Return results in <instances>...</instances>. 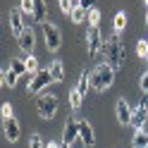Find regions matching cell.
Instances as JSON below:
<instances>
[{"label":"cell","instance_id":"obj_28","mask_svg":"<svg viewBox=\"0 0 148 148\" xmlns=\"http://www.w3.org/2000/svg\"><path fill=\"white\" fill-rule=\"evenodd\" d=\"M29 148H45V146H43V138H41L38 134H31V138H29Z\"/></svg>","mask_w":148,"mask_h":148},{"label":"cell","instance_id":"obj_16","mask_svg":"<svg viewBox=\"0 0 148 148\" xmlns=\"http://www.w3.org/2000/svg\"><path fill=\"white\" fill-rule=\"evenodd\" d=\"M17 79H19V74H17L14 69H3V86L5 88H14Z\"/></svg>","mask_w":148,"mask_h":148},{"label":"cell","instance_id":"obj_19","mask_svg":"<svg viewBox=\"0 0 148 148\" xmlns=\"http://www.w3.org/2000/svg\"><path fill=\"white\" fill-rule=\"evenodd\" d=\"M112 26H115V34H122L124 26H127V12H117L115 19H112Z\"/></svg>","mask_w":148,"mask_h":148},{"label":"cell","instance_id":"obj_30","mask_svg":"<svg viewBox=\"0 0 148 148\" xmlns=\"http://www.w3.org/2000/svg\"><path fill=\"white\" fill-rule=\"evenodd\" d=\"M138 86H141L143 93H148V72H143V74H141V81H138Z\"/></svg>","mask_w":148,"mask_h":148},{"label":"cell","instance_id":"obj_29","mask_svg":"<svg viewBox=\"0 0 148 148\" xmlns=\"http://www.w3.org/2000/svg\"><path fill=\"white\" fill-rule=\"evenodd\" d=\"M0 110H3V119L14 117V115H12V105H10V103H3V108H0Z\"/></svg>","mask_w":148,"mask_h":148},{"label":"cell","instance_id":"obj_26","mask_svg":"<svg viewBox=\"0 0 148 148\" xmlns=\"http://www.w3.org/2000/svg\"><path fill=\"white\" fill-rule=\"evenodd\" d=\"M26 69H29L31 77H34L36 72H41V69H38V60H36L34 55H26Z\"/></svg>","mask_w":148,"mask_h":148},{"label":"cell","instance_id":"obj_31","mask_svg":"<svg viewBox=\"0 0 148 148\" xmlns=\"http://www.w3.org/2000/svg\"><path fill=\"white\" fill-rule=\"evenodd\" d=\"M93 3H96V0H79V5L84 7V10H91V7H96Z\"/></svg>","mask_w":148,"mask_h":148},{"label":"cell","instance_id":"obj_12","mask_svg":"<svg viewBox=\"0 0 148 148\" xmlns=\"http://www.w3.org/2000/svg\"><path fill=\"white\" fill-rule=\"evenodd\" d=\"M24 29H26V17H24V12H22V10H12V12H10V31H12L14 36H19Z\"/></svg>","mask_w":148,"mask_h":148},{"label":"cell","instance_id":"obj_11","mask_svg":"<svg viewBox=\"0 0 148 148\" xmlns=\"http://www.w3.org/2000/svg\"><path fill=\"white\" fill-rule=\"evenodd\" d=\"M79 138L84 141L86 148H93L96 146V134H93V127H91L88 119H81V122H79Z\"/></svg>","mask_w":148,"mask_h":148},{"label":"cell","instance_id":"obj_24","mask_svg":"<svg viewBox=\"0 0 148 148\" xmlns=\"http://www.w3.org/2000/svg\"><path fill=\"white\" fill-rule=\"evenodd\" d=\"M81 103H84V96H81L79 91L74 88L72 93H69V105H72V110H79V108H81Z\"/></svg>","mask_w":148,"mask_h":148},{"label":"cell","instance_id":"obj_17","mask_svg":"<svg viewBox=\"0 0 148 148\" xmlns=\"http://www.w3.org/2000/svg\"><path fill=\"white\" fill-rule=\"evenodd\" d=\"M88 88H91V72H81V77H79V84H77V91L81 96H86L88 93Z\"/></svg>","mask_w":148,"mask_h":148},{"label":"cell","instance_id":"obj_4","mask_svg":"<svg viewBox=\"0 0 148 148\" xmlns=\"http://www.w3.org/2000/svg\"><path fill=\"white\" fill-rule=\"evenodd\" d=\"M36 110H38V117H43V119H53L55 112H58V98H55L53 93H43V96H38V100H36Z\"/></svg>","mask_w":148,"mask_h":148},{"label":"cell","instance_id":"obj_21","mask_svg":"<svg viewBox=\"0 0 148 148\" xmlns=\"http://www.w3.org/2000/svg\"><path fill=\"white\" fill-rule=\"evenodd\" d=\"M10 69H14L17 74H29V69H26V60H17V58H12L10 60Z\"/></svg>","mask_w":148,"mask_h":148},{"label":"cell","instance_id":"obj_1","mask_svg":"<svg viewBox=\"0 0 148 148\" xmlns=\"http://www.w3.org/2000/svg\"><path fill=\"white\" fill-rule=\"evenodd\" d=\"M112 84H115V69H112V64H108V62L96 64L93 72H91V88L103 93V91L110 88Z\"/></svg>","mask_w":148,"mask_h":148},{"label":"cell","instance_id":"obj_5","mask_svg":"<svg viewBox=\"0 0 148 148\" xmlns=\"http://www.w3.org/2000/svg\"><path fill=\"white\" fill-rule=\"evenodd\" d=\"M103 34H100V26H88L86 31V50L88 58H98V53L103 50Z\"/></svg>","mask_w":148,"mask_h":148},{"label":"cell","instance_id":"obj_3","mask_svg":"<svg viewBox=\"0 0 148 148\" xmlns=\"http://www.w3.org/2000/svg\"><path fill=\"white\" fill-rule=\"evenodd\" d=\"M41 29H43L45 48H48L50 53H58V50H60V45H62V34H60V29H58V24H53V22H43V24H41Z\"/></svg>","mask_w":148,"mask_h":148},{"label":"cell","instance_id":"obj_33","mask_svg":"<svg viewBox=\"0 0 148 148\" xmlns=\"http://www.w3.org/2000/svg\"><path fill=\"white\" fill-rule=\"evenodd\" d=\"M146 26H148V12H146Z\"/></svg>","mask_w":148,"mask_h":148},{"label":"cell","instance_id":"obj_32","mask_svg":"<svg viewBox=\"0 0 148 148\" xmlns=\"http://www.w3.org/2000/svg\"><path fill=\"white\" fill-rule=\"evenodd\" d=\"M60 146H62V143H55V141H50V143L45 146V148H60Z\"/></svg>","mask_w":148,"mask_h":148},{"label":"cell","instance_id":"obj_8","mask_svg":"<svg viewBox=\"0 0 148 148\" xmlns=\"http://www.w3.org/2000/svg\"><path fill=\"white\" fill-rule=\"evenodd\" d=\"M146 119H148V105H146V93H143L141 103H138L134 108V112H132V127L134 129H141L146 124Z\"/></svg>","mask_w":148,"mask_h":148},{"label":"cell","instance_id":"obj_23","mask_svg":"<svg viewBox=\"0 0 148 148\" xmlns=\"http://www.w3.org/2000/svg\"><path fill=\"white\" fill-rule=\"evenodd\" d=\"M72 22L74 24H81V22H84L86 19V10H84V7H81V5H77V7H74V10H72Z\"/></svg>","mask_w":148,"mask_h":148},{"label":"cell","instance_id":"obj_35","mask_svg":"<svg viewBox=\"0 0 148 148\" xmlns=\"http://www.w3.org/2000/svg\"><path fill=\"white\" fill-rule=\"evenodd\" d=\"M146 148H148V146H146Z\"/></svg>","mask_w":148,"mask_h":148},{"label":"cell","instance_id":"obj_27","mask_svg":"<svg viewBox=\"0 0 148 148\" xmlns=\"http://www.w3.org/2000/svg\"><path fill=\"white\" fill-rule=\"evenodd\" d=\"M136 55L143 58V60H148V41H138L136 43Z\"/></svg>","mask_w":148,"mask_h":148},{"label":"cell","instance_id":"obj_34","mask_svg":"<svg viewBox=\"0 0 148 148\" xmlns=\"http://www.w3.org/2000/svg\"><path fill=\"white\" fill-rule=\"evenodd\" d=\"M146 3H148V0H146Z\"/></svg>","mask_w":148,"mask_h":148},{"label":"cell","instance_id":"obj_22","mask_svg":"<svg viewBox=\"0 0 148 148\" xmlns=\"http://www.w3.org/2000/svg\"><path fill=\"white\" fill-rule=\"evenodd\" d=\"M19 10L24 12V17H34V10H36V0H22V3H19Z\"/></svg>","mask_w":148,"mask_h":148},{"label":"cell","instance_id":"obj_7","mask_svg":"<svg viewBox=\"0 0 148 148\" xmlns=\"http://www.w3.org/2000/svg\"><path fill=\"white\" fill-rule=\"evenodd\" d=\"M79 122H81V119H77L74 115H69L67 119H64V127H62V141L67 143V146H72V143L79 138Z\"/></svg>","mask_w":148,"mask_h":148},{"label":"cell","instance_id":"obj_18","mask_svg":"<svg viewBox=\"0 0 148 148\" xmlns=\"http://www.w3.org/2000/svg\"><path fill=\"white\" fill-rule=\"evenodd\" d=\"M132 146L134 148H146L148 146V134L141 132V129H136V134L132 136Z\"/></svg>","mask_w":148,"mask_h":148},{"label":"cell","instance_id":"obj_15","mask_svg":"<svg viewBox=\"0 0 148 148\" xmlns=\"http://www.w3.org/2000/svg\"><path fill=\"white\" fill-rule=\"evenodd\" d=\"M48 72H50L53 81H64V67H62V62H60V60H53V62H50V67H48Z\"/></svg>","mask_w":148,"mask_h":148},{"label":"cell","instance_id":"obj_10","mask_svg":"<svg viewBox=\"0 0 148 148\" xmlns=\"http://www.w3.org/2000/svg\"><path fill=\"white\" fill-rule=\"evenodd\" d=\"M3 132H5V138H7L10 143H17V141H19L22 127H19V122H17L14 117H7L5 122H3Z\"/></svg>","mask_w":148,"mask_h":148},{"label":"cell","instance_id":"obj_25","mask_svg":"<svg viewBox=\"0 0 148 148\" xmlns=\"http://www.w3.org/2000/svg\"><path fill=\"white\" fill-rule=\"evenodd\" d=\"M58 5H60V10L64 14H72V10L79 5V0H58Z\"/></svg>","mask_w":148,"mask_h":148},{"label":"cell","instance_id":"obj_13","mask_svg":"<svg viewBox=\"0 0 148 148\" xmlns=\"http://www.w3.org/2000/svg\"><path fill=\"white\" fill-rule=\"evenodd\" d=\"M115 112H117V122H119V124H132V112H134V110L129 108V103H127L124 98L117 100Z\"/></svg>","mask_w":148,"mask_h":148},{"label":"cell","instance_id":"obj_6","mask_svg":"<svg viewBox=\"0 0 148 148\" xmlns=\"http://www.w3.org/2000/svg\"><path fill=\"white\" fill-rule=\"evenodd\" d=\"M53 81V77H50V72L48 69H41V72H36L34 77L29 79V84H26V93H41V91H45V86H48Z\"/></svg>","mask_w":148,"mask_h":148},{"label":"cell","instance_id":"obj_2","mask_svg":"<svg viewBox=\"0 0 148 148\" xmlns=\"http://www.w3.org/2000/svg\"><path fill=\"white\" fill-rule=\"evenodd\" d=\"M103 55H108V64H112V69H119L124 62V45L119 41V34H112L103 43Z\"/></svg>","mask_w":148,"mask_h":148},{"label":"cell","instance_id":"obj_9","mask_svg":"<svg viewBox=\"0 0 148 148\" xmlns=\"http://www.w3.org/2000/svg\"><path fill=\"white\" fill-rule=\"evenodd\" d=\"M17 43H19V48L26 53V55H31L34 53V45H36V34H34V29L31 26H26V29L17 36Z\"/></svg>","mask_w":148,"mask_h":148},{"label":"cell","instance_id":"obj_20","mask_svg":"<svg viewBox=\"0 0 148 148\" xmlns=\"http://www.w3.org/2000/svg\"><path fill=\"white\" fill-rule=\"evenodd\" d=\"M86 22H88V26H100V10L98 7L86 10Z\"/></svg>","mask_w":148,"mask_h":148},{"label":"cell","instance_id":"obj_14","mask_svg":"<svg viewBox=\"0 0 148 148\" xmlns=\"http://www.w3.org/2000/svg\"><path fill=\"white\" fill-rule=\"evenodd\" d=\"M48 17V5H45V0H36V10H34V19L43 24V22H48L45 19Z\"/></svg>","mask_w":148,"mask_h":148}]
</instances>
